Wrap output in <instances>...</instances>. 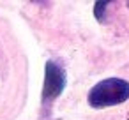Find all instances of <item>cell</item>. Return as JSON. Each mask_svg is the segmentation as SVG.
<instances>
[{"label": "cell", "instance_id": "3", "mask_svg": "<svg viewBox=\"0 0 129 120\" xmlns=\"http://www.w3.org/2000/svg\"><path fill=\"white\" fill-rule=\"evenodd\" d=\"M104 7H108V4H106V2H97V4H95V18H97V20H103Z\"/></svg>", "mask_w": 129, "mask_h": 120}, {"label": "cell", "instance_id": "1", "mask_svg": "<svg viewBox=\"0 0 129 120\" xmlns=\"http://www.w3.org/2000/svg\"><path fill=\"white\" fill-rule=\"evenodd\" d=\"M129 99V83L120 78H108L99 81L88 92V104L92 108H108Z\"/></svg>", "mask_w": 129, "mask_h": 120}, {"label": "cell", "instance_id": "2", "mask_svg": "<svg viewBox=\"0 0 129 120\" xmlns=\"http://www.w3.org/2000/svg\"><path fill=\"white\" fill-rule=\"evenodd\" d=\"M66 87V71L57 62L50 60L46 64V74H44V88H43V102L48 104L55 101Z\"/></svg>", "mask_w": 129, "mask_h": 120}]
</instances>
